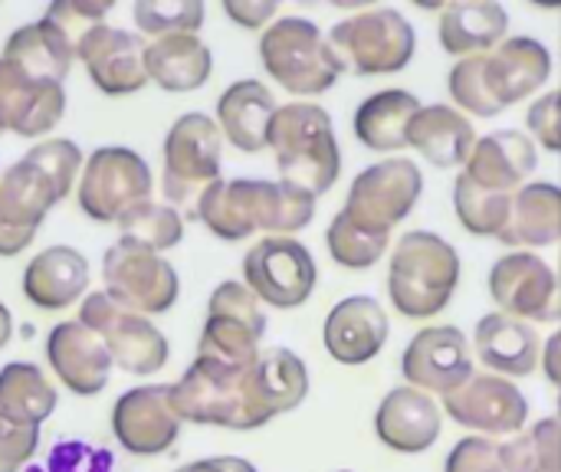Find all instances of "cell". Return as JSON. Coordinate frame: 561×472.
<instances>
[{
  "label": "cell",
  "mask_w": 561,
  "mask_h": 472,
  "mask_svg": "<svg viewBox=\"0 0 561 472\" xmlns=\"http://www.w3.org/2000/svg\"><path fill=\"white\" fill-rule=\"evenodd\" d=\"M82 164L76 141L46 138L0 174V256H20L36 240L46 214L69 197Z\"/></svg>",
  "instance_id": "cell-2"
},
{
  "label": "cell",
  "mask_w": 561,
  "mask_h": 472,
  "mask_svg": "<svg viewBox=\"0 0 561 472\" xmlns=\"http://www.w3.org/2000/svg\"><path fill=\"white\" fill-rule=\"evenodd\" d=\"M178 472H256V467L250 460H240V457H210V460L187 463Z\"/></svg>",
  "instance_id": "cell-46"
},
{
  "label": "cell",
  "mask_w": 561,
  "mask_h": 472,
  "mask_svg": "<svg viewBox=\"0 0 561 472\" xmlns=\"http://www.w3.org/2000/svg\"><path fill=\"white\" fill-rule=\"evenodd\" d=\"M424 187V174L411 158H388L365 168L345 197V217L365 230L391 233L417 204Z\"/></svg>",
  "instance_id": "cell-13"
},
{
  "label": "cell",
  "mask_w": 561,
  "mask_h": 472,
  "mask_svg": "<svg viewBox=\"0 0 561 472\" xmlns=\"http://www.w3.org/2000/svg\"><path fill=\"white\" fill-rule=\"evenodd\" d=\"M224 10L243 30H256L266 26V20L276 13V0H224Z\"/></svg>",
  "instance_id": "cell-45"
},
{
  "label": "cell",
  "mask_w": 561,
  "mask_h": 472,
  "mask_svg": "<svg viewBox=\"0 0 561 472\" xmlns=\"http://www.w3.org/2000/svg\"><path fill=\"white\" fill-rule=\"evenodd\" d=\"M552 72V53L536 36H510L493 53L463 56L450 76V95L457 105L480 118H493L513 102L533 95Z\"/></svg>",
  "instance_id": "cell-4"
},
{
  "label": "cell",
  "mask_w": 561,
  "mask_h": 472,
  "mask_svg": "<svg viewBox=\"0 0 561 472\" xmlns=\"http://www.w3.org/2000/svg\"><path fill=\"white\" fill-rule=\"evenodd\" d=\"M408 145H414L437 168H457L470 161L477 148V131L463 112L434 102V105H421V112L411 118Z\"/></svg>",
  "instance_id": "cell-29"
},
{
  "label": "cell",
  "mask_w": 561,
  "mask_h": 472,
  "mask_svg": "<svg viewBox=\"0 0 561 472\" xmlns=\"http://www.w3.org/2000/svg\"><path fill=\"white\" fill-rule=\"evenodd\" d=\"M151 168L148 161L122 145L95 148L79 177V210L95 223H118L125 210L151 200Z\"/></svg>",
  "instance_id": "cell-11"
},
{
  "label": "cell",
  "mask_w": 561,
  "mask_h": 472,
  "mask_svg": "<svg viewBox=\"0 0 561 472\" xmlns=\"http://www.w3.org/2000/svg\"><path fill=\"white\" fill-rule=\"evenodd\" d=\"M460 286L457 250L431 230H411L398 240L391 256V302L408 319L437 315Z\"/></svg>",
  "instance_id": "cell-6"
},
{
  "label": "cell",
  "mask_w": 561,
  "mask_h": 472,
  "mask_svg": "<svg viewBox=\"0 0 561 472\" xmlns=\"http://www.w3.org/2000/svg\"><path fill=\"white\" fill-rule=\"evenodd\" d=\"M3 56L13 59L23 72L36 76V79H49V82H62L72 69L76 59V43L46 16L36 23H26L20 30L10 33V39L3 43Z\"/></svg>",
  "instance_id": "cell-31"
},
{
  "label": "cell",
  "mask_w": 561,
  "mask_h": 472,
  "mask_svg": "<svg viewBox=\"0 0 561 472\" xmlns=\"http://www.w3.org/2000/svg\"><path fill=\"white\" fill-rule=\"evenodd\" d=\"M339 472H352V470H339Z\"/></svg>",
  "instance_id": "cell-50"
},
{
  "label": "cell",
  "mask_w": 561,
  "mask_h": 472,
  "mask_svg": "<svg viewBox=\"0 0 561 472\" xmlns=\"http://www.w3.org/2000/svg\"><path fill=\"white\" fill-rule=\"evenodd\" d=\"M510 13L496 0H457L440 13V43L447 53H480L503 39Z\"/></svg>",
  "instance_id": "cell-33"
},
{
  "label": "cell",
  "mask_w": 561,
  "mask_h": 472,
  "mask_svg": "<svg viewBox=\"0 0 561 472\" xmlns=\"http://www.w3.org/2000/svg\"><path fill=\"white\" fill-rule=\"evenodd\" d=\"M325 240H329V253H332V260L339 266H345V269H368L388 250L391 233L365 230V227L352 223L345 214H335V220L329 223Z\"/></svg>",
  "instance_id": "cell-39"
},
{
  "label": "cell",
  "mask_w": 561,
  "mask_h": 472,
  "mask_svg": "<svg viewBox=\"0 0 561 472\" xmlns=\"http://www.w3.org/2000/svg\"><path fill=\"white\" fill-rule=\"evenodd\" d=\"M181 240H184V217L168 204L141 200L118 217V243L125 246H138L161 256Z\"/></svg>",
  "instance_id": "cell-36"
},
{
  "label": "cell",
  "mask_w": 561,
  "mask_h": 472,
  "mask_svg": "<svg viewBox=\"0 0 561 472\" xmlns=\"http://www.w3.org/2000/svg\"><path fill=\"white\" fill-rule=\"evenodd\" d=\"M546 371H549V381L559 384L561 381V332H556L549 338V361H546Z\"/></svg>",
  "instance_id": "cell-47"
},
{
  "label": "cell",
  "mask_w": 561,
  "mask_h": 472,
  "mask_svg": "<svg viewBox=\"0 0 561 472\" xmlns=\"http://www.w3.org/2000/svg\"><path fill=\"white\" fill-rule=\"evenodd\" d=\"M440 407L417 388H394L375 414L381 444L398 453H424L440 437Z\"/></svg>",
  "instance_id": "cell-26"
},
{
  "label": "cell",
  "mask_w": 561,
  "mask_h": 472,
  "mask_svg": "<svg viewBox=\"0 0 561 472\" xmlns=\"http://www.w3.org/2000/svg\"><path fill=\"white\" fill-rule=\"evenodd\" d=\"M260 59L266 72L293 95H319L332 89L345 69L322 30L306 16L273 20L260 36Z\"/></svg>",
  "instance_id": "cell-8"
},
{
  "label": "cell",
  "mask_w": 561,
  "mask_h": 472,
  "mask_svg": "<svg viewBox=\"0 0 561 472\" xmlns=\"http://www.w3.org/2000/svg\"><path fill=\"white\" fill-rule=\"evenodd\" d=\"M490 292L513 319L556 322L559 319V283L546 260L536 253H506L490 273Z\"/></svg>",
  "instance_id": "cell-19"
},
{
  "label": "cell",
  "mask_w": 561,
  "mask_h": 472,
  "mask_svg": "<svg viewBox=\"0 0 561 472\" xmlns=\"http://www.w3.org/2000/svg\"><path fill=\"white\" fill-rule=\"evenodd\" d=\"M145 39L141 33H128L122 26H95L89 30L79 46L76 59L85 66L92 85L105 95H131L148 85L145 69Z\"/></svg>",
  "instance_id": "cell-17"
},
{
  "label": "cell",
  "mask_w": 561,
  "mask_h": 472,
  "mask_svg": "<svg viewBox=\"0 0 561 472\" xmlns=\"http://www.w3.org/2000/svg\"><path fill=\"white\" fill-rule=\"evenodd\" d=\"M39 447L36 427H10L0 421V472H20Z\"/></svg>",
  "instance_id": "cell-43"
},
{
  "label": "cell",
  "mask_w": 561,
  "mask_h": 472,
  "mask_svg": "<svg viewBox=\"0 0 561 472\" xmlns=\"http://www.w3.org/2000/svg\"><path fill=\"white\" fill-rule=\"evenodd\" d=\"M401 371L414 388L440 391L444 398L473 378L467 335L454 325H431L411 338L401 355Z\"/></svg>",
  "instance_id": "cell-20"
},
{
  "label": "cell",
  "mask_w": 561,
  "mask_h": 472,
  "mask_svg": "<svg viewBox=\"0 0 561 472\" xmlns=\"http://www.w3.org/2000/svg\"><path fill=\"white\" fill-rule=\"evenodd\" d=\"M131 13H135L138 33L151 39H161L171 33H197L204 23L201 0H138Z\"/></svg>",
  "instance_id": "cell-40"
},
{
  "label": "cell",
  "mask_w": 561,
  "mask_h": 472,
  "mask_svg": "<svg viewBox=\"0 0 561 472\" xmlns=\"http://www.w3.org/2000/svg\"><path fill=\"white\" fill-rule=\"evenodd\" d=\"M477 355L486 368H496L510 378H526L539 361V335L523 319L506 312H490L477 322Z\"/></svg>",
  "instance_id": "cell-30"
},
{
  "label": "cell",
  "mask_w": 561,
  "mask_h": 472,
  "mask_svg": "<svg viewBox=\"0 0 561 472\" xmlns=\"http://www.w3.org/2000/svg\"><path fill=\"white\" fill-rule=\"evenodd\" d=\"M500 457L506 472H561L559 417H546L513 444H503Z\"/></svg>",
  "instance_id": "cell-38"
},
{
  "label": "cell",
  "mask_w": 561,
  "mask_h": 472,
  "mask_svg": "<svg viewBox=\"0 0 561 472\" xmlns=\"http://www.w3.org/2000/svg\"><path fill=\"white\" fill-rule=\"evenodd\" d=\"M171 384H141L125 391L112 407V434L131 457H161L181 434Z\"/></svg>",
  "instance_id": "cell-16"
},
{
  "label": "cell",
  "mask_w": 561,
  "mask_h": 472,
  "mask_svg": "<svg viewBox=\"0 0 561 472\" xmlns=\"http://www.w3.org/2000/svg\"><path fill=\"white\" fill-rule=\"evenodd\" d=\"M171 391L174 411L187 424L260 430L306 401L309 371L289 348H266L250 365H227L197 355Z\"/></svg>",
  "instance_id": "cell-1"
},
{
  "label": "cell",
  "mask_w": 561,
  "mask_h": 472,
  "mask_svg": "<svg viewBox=\"0 0 561 472\" xmlns=\"http://www.w3.org/2000/svg\"><path fill=\"white\" fill-rule=\"evenodd\" d=\"M421 112L414 92L404 89H381L368 95L355 112V135L362 145L375 151H398L408 145V125Z\"/></svg>",
  "instance_id": "cell-34"
},
{
  "label": "cell",
  "mask_w": 561,
  "mask_h": 472,
  "mask_svg": "<svg viewBox=\"0 0 561 472\" xmlns=\"http://www.w3.org/2000/svg\"><path fill=\"white\" fill-rule=\"evenodd\" d=\"M454 207L470 233L500 240L513 217V194L486 191L477 181H470L467 174H460L454 184Z\"/></svg>",
  "instance_id": "cell-37"
},
{
  "label": "cell",
  "mask_w": 561,
  "mask_h": 472,
  "mask_svg": "<svg viewBox=\"0 0 561 472\" xmlns=\"http://www.w3.org/2000/svg\"><path fill=\"white\" fill-rule=\"evenodd\" d=\"M66 112L62 82L36 79L13 59L0 56V135L39 138L59 125Z\"/></svg>",
  "instance_id": "cell-18"
},
{
  "label": "cell",
  "mask_w": 561,
  "mask_h": 472,
  "mask_svg": "<svg viewBox=\"0 0 561 472\" xmlns=\"http://www.w3.org/2000/svg\"><path fill=\"white\" fill-rule=\"evenodd\" d=\"M79 322L92 329L108 348L112 361L135 378H148L168 365V338L164 332L141 312L118 306L108 292H89L79 309Z\"/></svg>",
  "instance_id": "cell-10"
},
{
  "label": "cell",
  "mask_w": 561,
  "mask_h": 472,
  "mask_svg": "<svg viewBox=\"0 0 561 472\" xmlns=\"http://www.w3.org/2000/svg\"><path fill=\"white\" fill-rule=\"evenodd\" d=\"M108 10H112V0H56V3H49V10L43 16L49 23H56L79 46V39L89 30L102 26Z\"/></svg>",
  "instance_id": "cell-41"
},
{
  "label": "cell",
  "mask_w": 561,
  "mask_h": 472,
  "mask_svg": "<svg viewBox=\"0 0 561 472\" xmlns=\"http://www.w3.org/2000/svg\"><path fill=\"white\" fill-rule=\"evenodd\" d=\"M447 414L483 434H516L529 417L526 394L503 375H477L463 388L444 398Z\"/></svg>",
  "instance_id": "cell-21"
},
{
  "label": "cell",
  "mask_w": 561,
  "mask_h": 472,
  "mask_svg": "<svg viewBox=\"0 0 561 472\" xmlns=\"http://www.w3.org/2000/svg\"><path fill=\"white\" fill-rule=\"evenodd\" d=\"M46 361L53 375L76 394V398H95L105 391L108 375L115 368L108 348L102 338L85 329L79 319L76 322H59L46 335Z\"/></svg>",
  "instance_id": "cell-22"
},
{
  "label": "cell",
  "mask_w": 561,
  "mask_h": 472,
  "mask_svg": "<svg viewBox=\"0 0 561 472\" xmlns=\"http://www.w3.org/2000/svg\"><path fill=\"white\" fill-rule=\"evenodd\" d=\"M444 472H506L503 457H500V444H493L486 437L457 440V447L447 457V470Z\"/></svg>",
  "instance_id": "cell-42"
},
{
  "label": "cell",
  "mask_w": 561,
  "mask_h": 472,
  "mask_svg": "<svg viewBox=\"0 0 561 472\" xmlns=\"http://www.w3.org/2000/svg\"><path fill=\"white\" fill-rule=\"evenodd\" d=\"M145 69L164 92H194L210 79L214 56L197 33H171L145 46Z\"/></svg>",
  "instance_id": "cell-28"
},
{
  "label": "cell",
  "mask_w": 561,
  "mask_h": 472,
  "mask_svg": "<svg viewBox=\"0 0 561 472\" xmlns=\"http://www.w3.org/2000/svg\"><path fill=\"white\" fill-rule=\"evenodd\" d=\"M536 164H539L536 141L526 131L500 128L477 141L463 174L486 191L513 194L519 184H526V177L536 171Z\"/></svg>",
  "instance_id": "cell-24"
},
{
  "label": "cell",
  "mask_w": 561,
  "mask_h": 472,
  "mask_svg": "<svg viewBox=\"0 0 561 472\" xmlns=\"http://www.w3.org/2000/svg\"><path fill=\"white\" fill-rule=\"evenodd\" d=\"M10 332H13V322H10V312H7V306L0 302V348L10 342Z\"/></svg>",
  "instance_id": "cell-48"
},
{
  "label": "cell",
  "mask_w": 561,
  "mask_h": 472,
  "mask_svg": "<svg viewBox=\"0 0 561 472\" xmlns=\"http://www.w3.org/2000/svg\"><path fill=\"white\" fill-rule=\"evenodd\" d=\"M89 289V260L72 246H49L23 269V296L43 312L76 306Z\"/></svg>",
  "instance_id": "cell-25"
},
{
  "label": "cell",
  "mask_w": 561,
  "mask_h": 472,
  "mask_svg": "<svg viewBox=\"0 0 561 472\" xmlns=\"http://www.w3.org/2000/svg\"><path fill=\"white\" fill-rule=\"evenodd\" d=\"M388 332H391V325H388V315L378 306V299L348 296L329 312L322 338H325V348L335 361L365 365L385 348Z\"/></svg>",
  "instance_id": "cell-23"
},
{
  "label": "cell",
  "mask_w": 561,
  "mask_h": 472,
  "mask_svg": "<svg viewBox=\"0 0 561 472\" xmlns=\"http://www.w3.org/2000/svg\"><path fill=\"white\" fill-rule=\"evenodd\" d=\"M220 158H224L220 125L204 112L181 115L164 135L161 191L168 197V207H174L181 217L187 214L197 220L201 194L214 181H220Z\"/></svg>",
  "instance_id": "cell-7"
},
{
  "label": "cell",
  "mask_w": 561,
  "mask_h": 472,
  "mask_svg": "<svg viewBox=\"0 0 561 472\" xmlns=\"http://www.w3.org/2000/svg\"><path fill=\"white\" fill-rule=\"evenodd\" d=\"M276 108L273 92L260 79H237L217 99V125L233 148L263 151L270 148V122Z\"/></svg>",
  "instance_id": "cell-27"
},
{
  "label": "cell",
  "mask_w": 561,
  "mask_h": 472,
  "mask_svg": "<svg viewBox=\"0 0 561 472\" xmlns=\"http://www.w3.org/2000/svg\"><path fill=\"white\" fill-rule=\"evenodd\" d=\"M270 148L276 151V168L286 184L319 197L342 171L339 138L332 115L312 102L279 105L270 122Z\"/></svg>",
  "instance_id": "cell-5"
},
{
  "label": "cell",
  "mask_w": 561,
  "mask_h": 472,
  "mask_svg": "<svg viewBox=\"0 0 561 472\" xmlns=\"http://www.w3.org/2000/svg\"><path fill=\"white\" fill-rule=\"evenodd\" d=\"M26 472H43V470H26Z\"/></svg>",
  "instance_id": "cell-49"
},
{
  "label": "cell",
  "mask_w": 561,
  "mask_h": 472,
  "mask_svg": "<svg viewBox=\"0 0 561 472\" xmlns=\"http://www.w3.org/2000/svg\"><path fill=\"white\" fill-rule=\"evenodd\" d=\"M243 279L256 299L276 309L302 306L316 289V260L293 237H263L243 256Z\"/></svg>",
  "instance_id": "cell-14"
},
{
  "label": "cell",
  "mask_w": 561,
  "mask_h": 472,
  "mask_svg": "<svg viewBox=\"0 0 561 472\" xmlns=\"http://www.w3.org/2000/svg\"><path fill=\"white\" fill-rule=\"evenodd\" d=\"M561 237V191L552 181L526 184L513 197V217L503 230L510 246H552Z\"/></svg>",
  "instance_id": "cell-35"
},
{
  "label": "cell",
  "mask_w": 561,
  "mask_h": 472,
  "mask_svg": "<svg viewBox=\"0 0 561 472\" xmlns=\"http://www.w3.org/2000/svg\"><path fill=\"white\" fill-rule=\"evenodd\" d=\"M102 279H105V292L118 306L141 315H164L181 292V279L164 256L125 243L105 250Z\"/></svg>",
  "instance_id": "cell-15"
},
{
  "label": "cell",
  "mask_w": 561,
  "mask_h": 472,
  "mask_svg": "<svg viewBox=\"0 0 561 472\" xmlns=\"http://www.w3.org/2000/svg\"><path fill=\"white\" fill-rule=\"evenodd\" d=\"M316 217V197L286 181L233 177L214 181L197 200V220L220 240H243L256 230L296 233Z\"/></svg>",
  "instance_id": "cell-3"
},
{
  "label": "cell",
  "mask_w": 561,
  "mask_h": 472,
  "mask_svg": "<svg viewBox=\"0 0 561 472\" xmlns=\"http://www.w3.org/2000/svg\"><path fill=\"white\" fill-rule=\"evenodd\" d=\"M266 335V315L247 283H220L207 302V322L201 329L197 355L227 365H250L260 358Z\"/></svg>",
  "instance_id": "cell-12"
},
{
  "label": "cell",
  "mask_w": 561,
  "mask_h": 472,
  "mask_svg": "<svg viewBox=\"0 0 561 472\" xmlns=\"http://www.w3.org/2000/svg\"><path fill=\"white\" fill-rule=\"evenodd\" d=\"M529 128L536 131V138L549 148L559 151L561 148V92H546L542 99H536L529 105Z\"/></svg>",
  "instance_id": "cell-44"
},
{
  "label": "cell",
  "mask_w": 561,
  "mask_h": 472,
  "mask_svg": "<svg viewBox=\"0 0 561 472\" xmlns=\"http://www.w3.org/2000/svg\"><path fill=\"white\" fill-rule=\"evenodd\" d=\"M59 404L49 378L30 361H10L0 368V421L10 427H36L53 417Z\"/></svg>",
  "instance_id": "cell-32"
},
{
  "label": "cell",
  "mask_w": 561,
  "mask_h": 472,
  "mask_svg": "<svg viewBox=\"0 0 561 472\" xmlns=\"http://www.w3.org/2000/svg\"><path fill=\"white\" fill-rule=\"evenodd\" d=\"M329 46L335 49L339 62L352 72H398L411 62L417 33L408 23V16L398 13L394 7H375L348 20H339L329 33Z\"/></svg>",
  "instance_id": "cell-9"
}]
</instances>
